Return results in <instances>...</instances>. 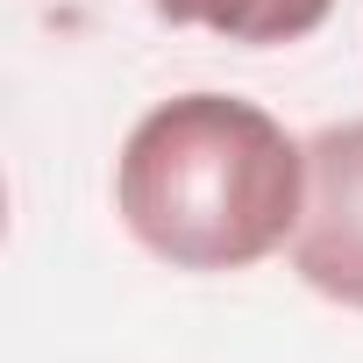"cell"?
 <instances>
[{
	"instance_id": "cell-3",
	"label": "cell",
	"mask_w": 363,
	"mask_h": 363,
	"mask_svg": "<svg viewBox=\"0 0 363 363\" xmlns=\"http://www.w3.org/2000/svg\"><path fill=\"white\" fill-rule=\"evenodd\" d=\"M150 15H164L171 29H214L228 43H299L328 22L335 0H143Z\"/></svg>"
},
{
	"instance_id": "cell-1",
	"label": "cell",
	"mask_w": 363,
	"mask_h": 363,
	"mask_svg": "<svg viewBox=\"0 0 363 363\" xmlns=\"http://www.w3.org/2000/svg\"><path fill=\"white\" fill-rule=\"evenodd\" d=\"M114 207L171 271H250L306 214V150L250 100L178 93L128 128Z\"/></svg>"
},
{
	"instance_id": "cell-2",
	"label": "cell",
	"mask_w": 363,
	"mask_h": 363,
	"mask_svg": "<svg viewBox=\"0 0 363 363\" xmlns=\"http://www.w3.org/2000/svg\"><path fill=\"white\" fill-rule=\"evenodd\" d=\"M292 271L363 313V121L320 128L306 143V214L292 228Z\"/></svg>"
}]
</instances>
